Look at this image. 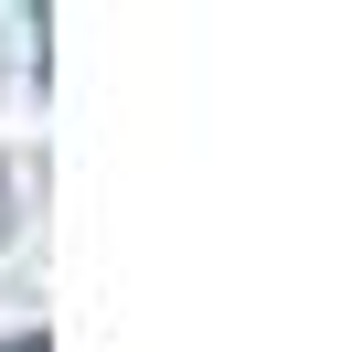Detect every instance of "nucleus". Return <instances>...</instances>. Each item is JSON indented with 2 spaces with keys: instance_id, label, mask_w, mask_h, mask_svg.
Here are the masks:
<instances>
[{
  "instance_id": "nucleus-1",
  "label": "nucleus",
  "mask_w": 352,
  "mask_h": 352,
  "mask_svg": "<svg viewBox=\"0 0 352 352\" xmlns=\"http://www.w3.org/2000/svg\"><path fill=\"white\" fill-rule=\"evenodd\" d=\"M0 235H11V192H0Z\"/></svg>"
},
{
  "instance_id": "nucleus-2",
  "label": "nucleus",
  "mask_w": 352,
  "mask_h": 352,
  "mask_svg": "<svg viewBox=\"0 0 352 352\" xmlns=\"http://www.w3.org/2000/svg\"><path fill=\"white\" fill-rule=\"evenodd\" d=\"M0 352H43V342H0Z\"/></svg>"
}]
</instances>
